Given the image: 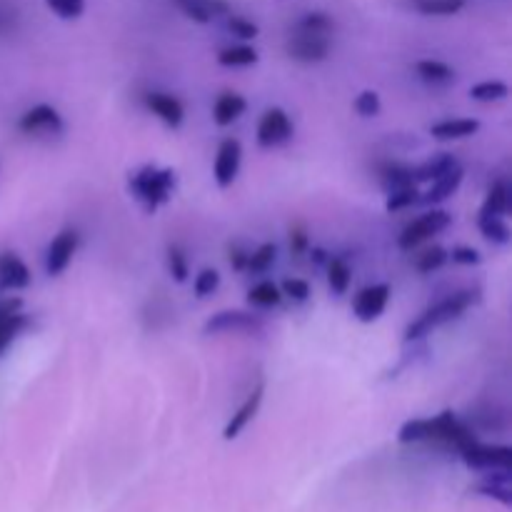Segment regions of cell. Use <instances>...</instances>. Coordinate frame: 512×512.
Returning a JSON list of instances; mask_svg holds the SVG:
<instances>
[{
	"mask_svg": "<svg viewBox=\"0 0 512 512\" xmlns=\"http://www.w3.org/2000/svg\"><path fill=\"white\" fill-rule=\"evenodd\" d=\"M480 130V120L475 118H448L430 125V135L435 140H465L473 138Z\"/></svg>",
	"mask_w": 512,
	"mask_h": 512,
	"instance_id": "20",
	"label": "cell"
},
{
	"mask_svg": "<svg viewBox=\"0 0 512 512\" xmlns=\"http://www.w3.org/2000/svg\"><path fill=\"white\" fill-rule=\"evenodd\" d=\"M18 130L25 135H60L65 130V123L63 115L58 113V108H53V105L48 103H40L20 115Z\"/></svg>",
	"mask_w": 512,
	"mask_h": 512,
	"instance_id": "9",
	"label": "cell"
},
{
	"mask_svg": "<svg viewBox=\"0 0 512 512\" xmlns=\"http://www.w3.org/2000/svg\"><path fill=\"white\" fill-rule=\"evenodd\" d=\"M168 273L175 283H185L190 275L188 255H185L183 248H178V245H170L168 248Z\"/></svg>",
	"mask_w": 512,
	"mask_h": 512,
	"instance_id": "35",
	"label": "cell"
},
{
	"mask_svg": "<svg viewBox=\"0 0 512 512\" xmlns=\"http://www.w3.org/2000/svg\"><path fill=\"white\" fill-rule=\"evenodd\" d=\"M130 195L145 208V213L153 215L155 210L170 203L175 193V170L158 168V165H143L135 170L128 180Z\"/></svg>",
	"mask_w": 512,
	"mask_h": 512,
	"instance_id": "2",
	"label": "cell"
},
{
	"mask_svg": "<svg viewBox=\"0 0 512 512\" xmlns=\"http://www.w3.org/2000/svg\"><path fill=\"white\" fill-rule=\"evenodd\" d=\"M245 110H248V100H245L240 93L228 90V93L218 95V100H215V105H213L215 125H220V128H228V125L238 123V120L243 118Z\"/></svg>",
	"mask_w": 512,
	"mask_h": 512,
	"instance_id": "18",
	"label": "cell"
},
{
	"mask_svg": "<svg viewBox=\"0 0 512 512\" xmlns=\"http://www.w3.org/2000/svg\"><path fill=\"white\" fill-rule=\"evenodd\" d=\"M145 108L155 115V118L163 120L168 128H180L185 120V105L180 103V98H175L173 93H163V90H150L145 93Z\"/></svg>",
	"mask_w": 512,
	"mask_h": 512,
	"instance_id": "13",
	"label": "cell"
},
{
	"mask_svg": "<svg viewBox=\"0 0 512 512\" xmlns=\"http://www.w3.org/2000/svg\"><path fill=\"white\" fill-rule=\"evenodd\" d=\"M278 260V245L275 243H263L258 250H253L248 258V273H268L270 268Z\"/></svg>",
	"mask_w": 512,
	"mask_h": 512,
	"instance_id": "33",
	"label": "cell"
},
{
	"mask_svg": "<svg viewBox=\"0 0 512 512\" xmlns=\"http://www.w3.org/2000/svg\"><path fill=\"white\" fill-rule=\"evenodd\" d=\"M353 108L360 118H378L380 110H383V103H380V95L375 93V90H363V93L353 100Z\"/></svg>",
	"mask_w": 512,
	"mask_h": 512,
	"instance_id": "38",
	"label": "cell"
},
{
	"mask_svg": "<svg viewBox=\"0 0 512 512\" xmlns=\"http://www.w3.org/2000/svg\"><path fill=\"white\" fill-rule=\"evenodd\" d=\"M390 295H393V288L388 283H373L358 290V295L353 298V315L360 323H375L388 308Z\"/></svg>",
	"mask_w": 512,
	"mask_h": 512,
	"instance_id": "10",
	"label": "cell"
},
{
	"mask_svg": "<svg viewBox=\"0 0 512 512\" xmlns=\"http://www.w3.org/2000/svg\"><path fill=\"white\" fill-rule=\"evenodd\" d=\"M218 288H220V273L215 268H203L198 275H195V280H193L195 298H200V300L210 298V295H213Z\"/></svg>",
	"mask_w": 512,
	"mask_h": 512,
	"instance_id": "34",
	"label": "cell"
},
{
	"mask_svg": "<svg viewBox=\"0 0 512 512\" xmlns=\"http://www.w3.org/2000/svg\"><path fill=\"white\" fill-rule=\"evenodd\" d=\"M478 225L485 240H490V243L495 245H510L512 233L510 225L505 223V218H498V215H495V218H478Z\"/></svg>",
	"mask_w": 512,
	"mask_h": 512,
	"instance_id": "30",
	"label": "cell"
},
{
	"mask_svg": "<svg viewBox=\"0 0 512 512\" xmlns=\"http://www.w3.org/2000/svg\"><path fill=\"white\" fill-rule=\"evenodd\" d=\"M445 263H448V250L440 248V245H435V248L425 250L423 255H418V263L415 265H418L420 273L430 275V273H435V270L443 268Z\"/></svg>",
	"mask_w": 512,
	"mask_h": 512,
	"instance_id": "39",
	"label": "cell"
},
{
	"mask_svg": "<svg viewBox=\"0 0 512 512\" xmlns=\"http://www.w3.org/2000/svg\"><path fill=\"white\" fill-rule=\"evenodd\" d=\"M263 325V318L255 313H245V310H220V313L210 315V318L205 320L203 333H260Z\"/></svg>",
	"mask_w": 512,
	"mask_h": 512,
	"instance_id": "7",
	"label": "cell"
},
{
	"mask_svg": "<svg viewBox=\"0 0 512 512\" xmlns=\"http://www.w3.org/2000/svg\"><path fill=\"white\" fill-rule=\"evenodd\" d=\"M398 440L403 445L425 443V440H430V418H413L408 420V423L400 425Z\"/></svg>",
	"mask_w": 512,
	"mask_h": 512,
	"instance_id": "32",
	"label": "cell"
},
{
	"mask_svg": "<svg viewBox=\"0 0 512 512\" xmlns=\"http://www.w3.org/2000/svg\"><path fill=\"white\" fill-rule=\"evenodd\" d=\"M225 28H228V33H233L235 38H240V40H255L258 38V33H260V28L258 25L253 23V20H248V18H243V15H225Z\"/></svg>",
	"mask_w": 512,
	"mask_h": 512,
	"instance_id": "37",
	"label": "cell"
},
{
	"mask_svg": "<svg viewBox=\"0 0 512 512\" xmlns=\"http://www.w3.org/2000/svg\"><path fill=\"white\" fill-rule=\"evenodd\" d=\"M460 458L473 470H510L512 468V448L510 445H483L475 440L465 450H460Z\"/></svg>",
	"mask_w": 512,
	"mask_h": 512,
	"instance_id": "6",
	"label": "cell"
},
{
	"mask_svg": "<svg viewBox=\"0 0 512 512\" xmlns=\"http://www.w3.org/2000/svg\"><path fill=\"white\" fill-rule=\"evenodd\" d=\"M248 258H250V253H248V250L240 248V245H233V248H230V258H228L230 268L238 270V273H240V270L248 268Z\"/></svg>",
	"mask_w": 512,
	"mask_h": 512,
	"instance_id": "44",
	"label": "cell"
},
{
	"mask_svg": "<svg viewBox=\"0 0 512 512\" xmlns=\"http://www.w3.org/2000/svg\"><path fill=\"white\" fill-rule=\"evenodd\" d=\"M328 285H330V293L333 295H345L350 288V280H353V270H350L348 260L343 255H330L328 263Z\"/></svg>",
	"mask_w": 512,
	"mask_h": 512,
	"instance_id": "24",
	"label": "cell"
},
{
	"mask_svg": "<svg viewBox=\"0 0 512 512\" xmlns=\"http://www.w3.org/2000/svg\"><path fill=\"white\" fill-rule=\"evenodd\" d=\"M240 163H243V145H240L238 138H225L218 145L213 163V178L218 188H230L238 180Z\"/></svg>",
	"mask_w": 512,
	"mask_h": 512,
	"instance_id": "11",
	"label": "cell"
},
{
	"mask_svg": "<svg viewBox=\"0 0 512 512\" xmlns=\"http://www.w3.org/2000/svg\"><path fill=\"white\" fill-rule=\"evenodd\" d=\"M458 158H455L453 153H438L433 155V158H428L425 163H420L418 168H413V180L415 185L420 183H433L435 178H440V175H445L448 170L458 168Z\"/></svg>",
	"mask_w": 512,
	"mask_h": 512,
	"instance_id": "21",
	"label": "cell"
},
{
	"mask_svg": "<svg viewBox=\"0 0 512 512\" xmlns=\"http://www.w3.org/2000/svg\"><path fill=\"white\" fill-rule=\"evenodd\" d=\"M420 15H433V18H448L460 13L468 5V0H410Z\"/></svg>",
	"mask_w": 512,
	"mask_h": 512,
	"instance_id": "27",
	"label": "cell"
},
{
	"mask_svg": "<svg viewBox=\"0 0 512 512\" xmlns=\"http://www.w3.org/2000/svg\"><path fill=\"white\" fill-rule=\"evenodd\" d=\"M475 493L483 495V498L498 500L500 505L510 508L512 505V475L510 470H490L488 478L483 483H478Z\"/></svg>",
	"mask_w": 512,
	"mask_h": 512,
	"instance_id": "19",
	"label": "cell"
},
{
	"mask_svg": "<svg viewBox=\"0 0 512 512\" xmlns=\"http://www.w3.org/2000/svg\"><path fill=\"white\" fill-rule=\"evenodd\" d=\"M418 203H420L418 185H408V188L390 190L388 200H385V210H388V213H400V210H408Z\"/></svg>",
	"mask_w": 512,
	"mask_h": 512,
	"instance_id": "31",
	"label": "cell"
},
{
	"mask_svg": "<svg viewBox=\"0 0 512 512\" xmlns=\"http://www.w3.org/2000/svg\"><path fill=\"white\" fill-rule=\"evenodd\" d=\"M463 178H465V170L460 168H453L448 170L445 175H440V178H435L433 183H430V188L425 190V193H420V205H440L445 203L448 198H453L455 193L460 190V185H463Z\"/></svg>",
	"mask_w": 512,
	"mask_h": 512,
	"instance_id": "16",
	"label": "cell"
},
{
	"mask_svg": "<svg viewBox=\"0 0 512 512\" xmlns=\"http://www.w3.org/2000/svg\"><path fill=\"white\" fill-rule=\"evenodd\" d=\"M175 5H178V10L185 18H190L193 23L200 25L215 23V20L225 18V15L230 13L225 0H175Z\"/></svg>",
	"mask_w": 512,
	"mask_h": 512,
	"instance_id": "15",
	"label": "cell"
},
{
	"mask_svg": "<svg viewBox=\"0 0 512 512\" xmlns=\"http://www.w3.org/2000/svg\"><path fill=\"white\" fill-rule=\"evenodd\" d=\"M478 300L480 290H460V293H453L448 295V298L438 300V303L430 305L423 315H418V318L405 328L403 340L405 343H415V340L425 338V335H430L435 328H440V325H448L453 323V320H458L460 315H463L470 305L478 303Z\"/></svg>",
	"mask_w": 512,
	"mask_h": 512,
	"instance_id": "1",
	"label": "cell"
},
{
	"mask_svg": "<svg viewBox=\"0 0 512 512\" xmlns=\"http://www.w3.org/2000/svg\"><path fill=\"white\" fill-rule=\"evenodd\" d=\"M30 280H33L30 268L18 253H10V250L0 253V290H8V293L25 290Z\"/></svg>",
	"mask_w": 512,
	"mask_h": 512,
	"instance_id": "14",
	"label": "cell"
},
{
	"mask_svg": "<svg viewBox=\"0 0 512 512\" xmlns=\"http://www.w3.org/2000/svg\"><path fill=\"white\" fill-rule=\"evenodd\" d=\"M280 293H283V298L295 300V303H305L310 298V283L303 278H288L280 283Z\"/></svg>",
	"mask_w": 512,
	"mask_h": 512,
	"instance_id": "41",
	"label": "cell"
},
{
	"mask_svg": "<svg viewBox=\"0 0 512 512\" xmlns=\"http://www.w3.org/2000/svg\"><path fill=\"white\" fill-rule=\"evenodd\" d=\"M23 300H0V355L13 345V340L30 325V318L23 313Z\"/></svg>",
	"mask_w": 512,
	"mask_h": 512,
	"instance_id": "12",
	"label": "cell"
},
{
	"mask_svg": "<svg viewBox=\"0 0 512 512\" xmlns=\"http://www.w3.org/2000/svg\"><path fill=\"white\" fill-rule=\"evenodd\" d=\"M310 250V238H308V233H305L303 228H293L290 230V253L293 255H303V253H308Z\"/></svg>",
	"mask_w": 512,
	"mask_h": 512,
	"instance_id": "43",
	"label": "cell"
},
{
	"mask_svg": "<svg viewBox=\"0 0 512 512\" xmlns=\"http://www.w3.org/2000/svg\"><path fill=\"white\" fill-rule=\"evenodd\" d=\"M80 245V233L75 228H65L50 240L48 250H45V273L50 278H58L60 273L68 270V265L73 263V255L78 253Z\"/></svg>",
	"mask_w": 512,
	"mask_h": 512,
	"instance_id": "8",
	"label": "cell"
},
{
	"mask_svg": "<svg viewBox=\"0 0 512 512\" xmlns=\"http://www.w3.org/2000/svg\"><path fill=\"white\" fill-rule=\"evenodd\" d=\"M45 5L63 20H75L85 13V0H45Z\"/></svg>",
	"mask_w": 512,
	"mask_h": 512,
	"instance_id": "40",
	"label": "cell"
},
{
	"mask_svg": "<svg viewBox=\"0 0 512 512\" xmlns=\"http://www.w3.org/2000/svg\"><path fill=\"white\" fill-rule=\"evenodd\" d=\"M308 253H310V260H313L315 265H325V263H328V258H330V255L325 253L323 248H310Z\"/></svg>",
	"mask_w": 512,
	"mask_h": 512,
	"instance_id": "45",
	"label": "cell"
},
{
	"mask_svg": "<svg viewBox=\"0 0 512 512\" xmlns=\"http://www.w3.org/2000/svg\"><path fill=\"white\" fill-rule=\"evenodd\" d=\"M448 260L458 265H480L483 263V255H480L478 248H468V245H458L448 253Z\"/></svg>",
	"mask_w": 512,
	"mask_h": 512,
	"instance_id": "42",
	"label": "cell"
},
{
	"mask_svg": "<svg viewBox=\"0 0 512 512\" xmlns=\"http://www.w3.org/2000/svg\"><path fill=\"white\" fill-rule=\"evenodd\" d=\"M293 30H303V33L333 35L335 20L330 18L328 13H323V10H310V13H303L298 20H295Z\"/></svg>",
	"mask_w": 512,
	"mask_h": 512,
	"instance_id": "28",
	"label": "cell"
},
{
	"mask_svg": "<svg viewBox=\"0 0 512 512\" xmlns=\"http://www.w3.org/2000/svg\"><path fill=\"white\" fill-rule=\"evenodd\" d=\"M510 210V185L505 180H498L493 188L485 195V203L480 208V218H505V213Z\"/></svg>",
	"mask_w": 512,
	"mask_h": 512,
	"instance_id": "22",
	"label": "cell"
},
{
	"mask_svg": "<svg viewBox=\"0 0 512 512\" xmlns=\"http://www.w3.org/2000/svg\"><path fill=\"white\" fill-rule=\"evenodd\" d=\"M258 50L250 45H228L218 53V65L223 68H248V65L258 63Z\"/></svg>",
	"mask_w": 512,
	"mask_h": 512,
	"instance_id": "25",
	"label": "cell"
},
{
	"mask_svg": "<svg viewBox=\"0 0 512 512\" xmlns=\"http://www.w3.org/2000/svg\"><path fill=\"white\" fill-rule=\"evenodd\" d=\"M450 223H453V215H450L448 210H438V208L428 210V213H423L420 218H415L410 225H405V230L400 233V238H398L400 250L418 248L420 243L430 240L433 235L448 230Z\"/></svg>",
	"mask_w": 512,
	"mask_h": 512,
	"instance_id": "4",
	"label": "cell"
},
{
	"mask_svg": "<svg viewBox=\"0 0 512 512\" xmlns=\"http://www.w3.org/2000/svg\"><path fill=\"white\" fill-rule=\"evenodd\" d=\"M293 135H295V128L290 115L285 113L283 108H268L263 113V118H260L255 138H258L260 148L273 150V148H280V145L290 143Z\"/></svg>",
	"mask_w": 512,
	"mask_h": 512,
	"instance_id": "5",
	"label": "cell"
},
{
	"mask_svg": "<svg viewBox=\"0 0 512 512\" xmlns=\"http://www.w3.org/2000/svg\"><path fill=\"white\" fill-rule=\"evenodd\" d=\"M508 95L510 88L503 80H483V83L470 88V98L478 100V103H498V100H505Z\"/></svg>",
	"mask_w": 512,
	"mask_h": 512,
	"instance_id": "29",
	"label": "cell"
},
{
	"mask_svg": "<svg viewBox=\"0 0 512 512\" xmlns=\"http://www.w3.org/2000/svg\"><path fill=\"white\" fill-rule=\"evenodd\" d=\"M330 50H333V38L323 33L290 30L288 40H285V53H288V58L305 65L323 63V60L330 58Z\"/></svg>",
	"mask_w": 512,
	"mask_h": 512,
	"instance_id": "3",
	"label": "cell"
},
{
	"mask_svg": "<svg viewBox=\"0 0 512 512\" xmlns=\"http://www.w3.org/2000/svg\"><path fill=\"white\" fill-rule=\"evenodd\" d=\"M280 300H283V293L273 280H260L248 290V303L253 308H275V305H280Z\"/></svg>",
	"mask_w": 512,
	"mask_h": 512,
	"instance_id": "26",
	"label": "cell"
},
{
	"mask_svg": "<svg viewBox=\"0 0 512 512\" xmlns=\"http://www.w3.org/2000/svg\"><path fill=\"white\" fill-rule=\"evenodd\" d=\"M263 395H265V388L263 385H258V388H255L248 398H245V403L235 410L233 418H230L228 425H225V430H223L225 440H235L245 428H248L250 420L258 415L260 405H263Z\"/></svg>",
	"mask_w": 512,
	"mask_h": 512,
	"instance_id": "17",
	"label": "cell"
},
{
	"mask_svg": "<svg viewBox=\"0 0 512 512\" xmlns=\"http://www.w3.org/2000/svg\"><path fill=\"white\" fill-rule=\"evenodd\" d=\"M383 185H385V190H388V193H390V190L415 185L413 168H405V165H390V168L383 170Z\"/></svg>",
	"mask_w": 512,
	"mask_h": 512,
	"instance_id": "36",
	"label": "cell"
},
{
	"mask_svg": "<svg viewBox=\"0 0 512 512\" xmlns=\"http://www.w3.org/2000/svg\"><path fill=\"white\" fill-rule=\"evenodd\" d=\"M415 73L420 75V80H425L428 85H448L455 80V68H450L443 60L425 58L415 63Z\"/></svg>",
	"mask_w": 512,
	"mask_h": 512,
	"instance_id": "23",
	"label": "cell"
}]
</instances>
